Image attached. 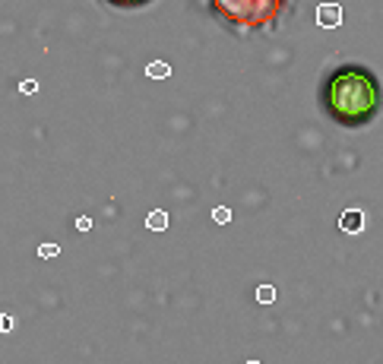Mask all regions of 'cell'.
I'll list each match as a JSON object with an SVG mask.
<instances>
[{
  "instance_id": "obj_1",
  "label": "cell",
  "mask_w": 383,
  "mask_h": 364,
  "mask_svg": "<svg viewBox=\"0 0 383 364\" xmlns=\"http://www.w3.org/2000/svg\"><path fill=\"white\" fill-rule=\"evenodd\" d=\"M383 105V92L377 76L364 64H345L329 73L323 86V108L336 124L364 127L377 117Z\"/></svg>"
},
{
  "instance_id": "obj_2",
  "label": "cell",
  "mask_w": 383,
  "mask_h": 364,
  "mask_svg": "<svg viewBox=\"0 0 383 364\" xmlns=\"http://www.w3.org/2000/svg\"><path fill=\"white\" fill-rule=\"evenodd\" d=\"M292 0H209L212 16L235 32H266L286 16Z\"/></svg>"
},
{
  "instance_id": "obj_3",
  "label": "cell",
  "mask_w": 383,
  "mask_h": 364,
  "mask_svg": "<svg viewBox=\"0 0 383 364\" xmlns=\"http://www.w3.org/2000/svg\"><path fill=\"white\" fill-rule=\"evenodd\" d=\"M317 23L323 29H336V25H343V7L339 3H320L317 7Z\"/></svg>"
},
{
  "instance_id": "obj_4",
  "label": "cell",
  "mask_w": 383,
  "mask_h": 364,
  "mask_svg": "<svg viewBox=\"0 0 383 364\" xmlns=\"http://www.w3.org/2000/svg\"><path fill=\"white\" fill-rule=\"evenodd\" d=\"M339 228H343V232H361V228H364V213H361V209H349V213H343V219H339Z\"/></svg>"
},
{
  "instance_id": "obj_5",
  "label": "cell",
  "mask_w": 383,
  "mask_h": 364,
  "mask_svg": "<svg viewBox=\"0 0 383 364\" xmlns=\"http://www.w3.org/2000/svg\"><path fill=\"white\" fill-rule=\"evenodd\" d=\"M105 3L115 10H137V7H146L149 0H105Z\"/></svg>"
},
{
  "instance_id": "obj_6",
  "label": "cell",
  "mask_w": 383,
  "mask_h": 364,
  "mask_svg": "<svg viewBox=\"0 0 383 364\" xmlns=\"http://www.w3.org/2000/svg\"><path fill=\"white\" fill-rule=\"evenodd\" d=\"M257 301H260V304H272V301H276V289H272V285H260V289H257Z\"/></svg>"
},
{
  "instance_id": "obj_7",
  "label": "cell",
  "mask_w": 383,
  "mask_h": 364,
  "mask_svg": "<svg viewBox=\"0 0 383 364\" xmlns=\"http://www.w3.org/2000/svg\"><path fill=\"white\" fill-rule=\"evenodd\" d=\"M165 225H168V215H165V213H152V215H149V228H152V232L165 228Z\"/></svg>"
},
{
  "instance_id": "obj_8",
  "label": "cell",
  "mask_w": 383,
  "mask_h": 364,
  "mask_svg": "<svg viewBox=\"0 0 383 364\" xmlns=\"http://www.w3.org/2000/svg\"><path fill=\"white\" fill-rule=\"evenodd\" d=\"M149 76H168V64H152L149 66Z\"/></svg>"
},
{
  "instance_id": "obj_9",
  "label": "cell",
  "mask_w": 383,
  "mask_h": 364,
  "mask_svg": "<svg viewBox=\"0 0 383 364\" xmlns=\"http://www.w3.org/2000/svg\"><path fill=\"white\" fill-rule=\"evenodd\" d=\"M38 254H41L45 260H48V257H54V254H58V247H54V244H45V247L38 250Z\"/></svg>"
}]
</instances>
